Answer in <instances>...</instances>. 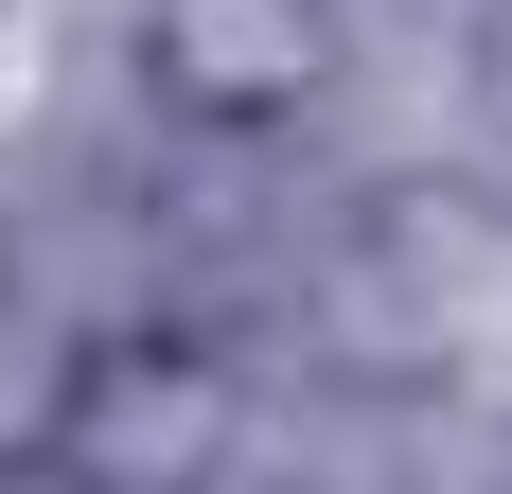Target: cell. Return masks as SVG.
<instances>
[{
  "instance_id": "1",
  "label": "cell",
  "mask_w": 512,
  "mask_h": 494,
  "mask_svg": "<svg viewBox=\"0 0 512 494\" xmlns=\"http://www.w3.org/2000/svg\"><path fill=\"white\" fill-rule=\"evenodd\" d=\"M124 71H142V106L195 124V142H283V124L336 106L354 18H336V0H142V18H124Z\"/></svg>"
},
{
  "instance_id": "2",
  "label": "cell",
  "mask_w": 512,
  "mask_h": 494,
  "mask_svg": "<svg viewBox=\"0 0 512 494\" xmlns=\"http://www.w3.org/2000/svg\"><path fill=\"white\" fill-rule=\"evenodd\" d=\"M36 459L53 477H212L248 459V371L195 336H89L36 406Z\"/></svg>"
},
{
  "instance_id": "3",
  "label": "cell",
  "mask_w": 512,
  "mask_h": 494,
  "mask_svg": "<svg viewBox=\"0 0 512 494\" xmlns=\"http://www.w3.org/2000/svg\"><path fill=\"white\" fill-rule=\"evenodd\" d=\"M0 318H18V212H0Z\"/></svg>"
}]
</instances>
